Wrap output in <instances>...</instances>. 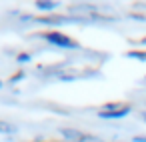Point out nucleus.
Segmentation results:
<instances>
[{
  "instance_id": "nucleus-6",
  "label": "nucleus",
  "mask_w": 146,
  "mask_h": 142,
  "mask_svg": "<svg viewBox=\"0 0 146 142\" xmlns=\"http://www.w3.org/2000/svg\"><path fill=\"white\" fill-rule=\"evenodd\" d=\"M34 8L42 14H56V10L60 8V2H56V0H36Z\"/></svg>"
},
{
  "instance_id": "nucleus-16",
  "label": "nucleus",
  "mask_w": 146,
  "mask_h": 142,
  "mask_svg": "<svg viewBox=\"0 0 146 142\" xmlns=\"http://www.w3.org/2000/svg\"><path fill=\"white\" fill-rule=\"evenodd\" d=\"M132 142H146V136H134Z\"/></svg>"
},
{
  "instance_id": "nucleus-15",
  "label": "nucleus",
  "mask_w": 146,
  "mask_h": 142,
  "mask_svg": "<svg viewBox=\"0 0 146 142\" xmlns=\"http://www.w3.org/2000/svg\"><path fill=\"white\" fill-rule=\"evenodd\" d=\"M136 44H138V46H146V36L138 38V40H136Z\"/></svg>"
},
{
  "instance_id": "nucleus-11",
  "label": "nucleus",
  "mask_w": 146,
  "mask_h": 142,
  "mask_svg": "<svg viewBox=\"0 0 146 142\" xmlns=\"http://www.w3.org/2000/svg\"><path fill=\"white\" fill-rule=\"evenodd\" d=\"M128 102H106L100 110H104V112H112V110H120V108H124Z\"/></svg>"
},
{
  "instance_id": "nucleus-12",
  "label": "nucleus",
  "mask_w": 146,
  "mask_h": 142,
  "mask_svg": "<svg viewBox=\"0 0 146 142\" xmlns=\"http://www.w3.org/2000/svg\"><path fill=\"white\" fill-rule=\"evenodd\" d=\"M126 18H130V20H134V22H146V16H144V14H138V12H130Z\"/></svg>"
},
{
  "instance_id": "nucleus-18",
  "label": "nucleus",
  "mask_w": 146,
  "mask_h": 142,
  "mask_svg": "<svg viewBox=\"0 0 146 142\" xmlns=\"http://www.w3.org/2000/svg\"><path fill=\"white\" fill-rule=\"evenodd\" d=\"M140 82H142V84H146V76H144V78H142V80H140Z\"/></svg>"
},
{
  "instance_id": "nucleus-13",
  "label": "nucleus",
  "mask_w": 146,
  "mask_h": 142,
  "mask_svg": "<svg viewBox=\"0 0 146 142\" xmlns=\"http://www.w3.org/2000/svg\"><path fill=\"white\" fill-rule=\"evenodd\" d=\"M132 10H138V14H144L146 16V4L144 2H134L132 4Z\"/></svg>"
},
{
  "instance_id": "nucleus-5",
  "label": "nucleus",
  "mask_w": 146,
  "mask_h": 142,
  "mask_svg": "<svg viewBox=\"0 0 146 142\" xmlns=\"http://www.w3.org/2000/svg\"><path fill=\"white\" fill-rule=\"evenodd\" d=\"M130 112H132V104H126L124 108H120V110H112V112L98 110V112H96V116H98L100 120H122V118H126Z\"/></svg>"
},
{
  "instance_id": "nucleus-14",
  "label": "nucleus",
  "mask_w": 146,
  "mask_h": 142,
  "mask_svg": "<svg viewBox=\"0 0 146 142\" xmlns=\"http://www.w3.org/2000/svg\"><path fill=\"white\" fill-rule=\"evenodd\" d=\"M30 142H60V140H48V138H34Z\"/></svg>"
},
{
  "instance_id": "nucleus-4",
  "label": "nucleus",
  "mask_w": 146,
  "mask_h": 142,
  "mask_svg": "<svg viewBox=\"0 0 146 142\" xmlns=\"http://www.w3.org/2000/svg\"><path fill=\"white\" fill-rule=\"evenodd\" d=\"M72 66V62L70 60H62V62H52V64H40V66H36V70H34V74L38 76V78H54L56 80V76L58 74H62L66 68H70Z\"/></svg>"
},
{
  "instance_id": "nucleus-10",
  "label": "nucleus",
  "mask_w": 146,
  "mask_h": 142,
  "mask_svg": "<svg viewBox=\"0 0 146 142\" xmlns=\"http://www.w3.org/2000/svg\"><path fill=\"white\" fill-rule=\"evenodd\" d=\"M32 60H34V54L32 52H18L16 54V64H22L24 66V64H30Z\"/></svg>"
},
{
  "instance_id": "nucleus-7",
  "label": "nucleus",
  "mask_w": 146,
  "mask_h": 142,
  "mask_svg": "<svg viewBox=\"0 0 146 142\" xmlns=\"http://www.w3.org/2000/svg\"><path fill=\"white\" fill-rule=\"evenodd\" d=\"M128 60H136V62H146V48H132L124 54Z\"/></svg>"
},
{
  "instance_id": "nucleus-3",
  "label": "nucleus",
  "mask_w": 146,
  "mask_h": 142,
  "mask_svg": "<svg viewBox=\"0 0 146 142\" xmlns=\"http://www.w3.org/2000/svg\"><path fill=\"white\" fill-rule=\"evenodd\" d=\"M58 134L62 136L64 142H102V138L78 128H58Z\"/></svg>"
},
{
  "instance_id": "nucleus-17",
  "label": "nucleus",
  "mask_w": 146,
  "mask_h": 142,
  "mask_svg": "<svg viewBox=\"0 0 146 142\" xmlns=\"http://www.w3.org/2000/svg\"><path fill=\"white\" fill-rule=\"evenodd\" d=\"M138 118H140L142 122H146V112H140V114H138Z\"/></svg>"
},
{
  "instance_id": "nucleus-9",
  "label": "nucleus",
  "mask_w": 146,
  "mask_h": 142,
  "mask_svg": "<svg viewBox=\"0 0 146 142\" xmlns=\"http://www.w3.org/2000/svg\"><path fill=\"white\" fill-rule=\"evenodd\" d=\"M24 78H26V70H24V68H20V70H16L14 74H10V76H8V84H10V86H16V84H20Z\"/></svg>"
},
{
  "instance_id": "nucleus-1",
  "label": "nucleus",
  "mask_w": 146,
  "mask_h": 142,
  "mask_svg": "<svg viewBox=\"0 0 146 142\" xmlns=\"http://www.w3.org/2000/svg\"><path fill=\"white\" fill-rule=\"evenodd\" d=\"M18 22L22 24H38V26H48V28H60V26H88L92 24L86 16H72V14H40V16H34V14H22L18 18Z\"/></svg>"
},
{
  "instance_id": "nucleus-2",
  "label": "nucleus",
  "mask_w": 146,
  "mask_h": 142,
  "mask_svg": "<svg viewBox=\"0 0 146 142\" xmlns=\"http://www.w3.org/2000/svg\"><path fill=\"white\" fill-rule=\"evenodd\" d=\"M32 38H40L42 42H46L54 48H60V50H66V52H80L82 50L78 40H74L72 36H68L60 30H42V32L32 34Z\"/></svg>"
},
{
  "instance_id": "nucleus-19",
  "label": "nucleus",
  "mask_w": 146,
  "mask_h": 142,
  "mask_svg": "<svg viewBox=\"0 0 146 142\" xmlns=\"http://www.w3.org/2000/svg\"><path fill=\"white\" fill-rule=\"evenodd\" d=\"M2 86H4V82H2V80H0V88H2Z\"/></svg>"
},
{
  "instance_id": "nucleus-8",
  "label": "nucleus",
  "mask_w": 146,
  "mask_h": 142,
  "mask_svg": "<svg viewBox=\"0 0 146 142\" xmlns=\"http://www.w3.org/2000/svg\"><path fill=\"white\" fill-rule=\"evenodd\" d=\"M16 132H18L16 124L6 122V120H0V134H2V136H14Z\"/></svg>"
}]
</instances>
